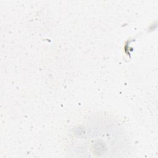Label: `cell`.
<instances>
[{"mask_svg": "<svg viewBox=\"0 0 158 158\" xmlns=\"http://www.w3.org/2000/svg\"><path fill=\"white\" fill-rule=\"evenodd\" d=\"M70 138L69 150L79 157H122L128 152L123 131L107 118H93L80 125Z\"/></svg>", "mask_w": 158, "mask_h": 158, "instance_id": "cell-1", "label": "cell"}]
</instances>
